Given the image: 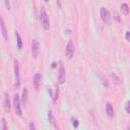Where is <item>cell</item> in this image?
<instances>
[{
	"instance_id": "obj_17",
	"label": "cell",
	"mask_w": 130,
	"mask_h": 130,
	"mask_svg": "<svg viewBox=\"0 0 130 130\" xmlns=\"http://www.w3.org/2000/svg\"><path fill=\"white\" fill-rule=\"evenodd\" d=\"M72 124H73V127H74V128H77L78 125H79V122H78L77 119H73V118H72Z\"/></svg>"
},
{
	"instance_id": "obj_18",
	"label": "cell",
	"mask_w": 130,
	"mask_h": 130,
	"mask_svg": "<svg viewBox=\"0 0 130 130\" xmlns=\"http://www.w3.org/2000/svg\"><path fill=\"white\" fill-rule=\"evenodd\" d=\"M114 17H115V19H116L117 21H121V18H120V15L118 14V12L114 11Z\"/></svg>"
},
{
	"instance_id": "obj_22",
	"label": "cell",
	"mask_w": 130,
	"mask_h": 130,
	"mask_svg": "<svg viewBox=\"0 0 130 130\" xmlns=\"http://www.w3.org/2000/svg\"><path fill=\"white\" fill-rule=\"evenodd\" d=\"M52 67H53V68H55V67H56V64H55V63H53V64H52Z\"/></svg>"
},
{
	"instance_id": "obj_21",
	"label": "cell",
	"mask_w": 130,
	"mask_h": 130,
	"mask_svg": "<svg viewBox=\"0 0 130 130\" xmlns=\"http://www.w3.org/2000/svg\"><path fill=\"white\" fill-rule=\"evenodd\" d=\"M125 38H126V40H127V41H130V31H129V30H127V31H126Z\"/></svg>"
},
{
	"instance_id": "obj_12",
	"label": "cell",
	"mask_w": 130,
	"mask_h": 130,
	"mask_svg": "<svg viewBox=\"0 0 130 130\" xmlns=\"http://www.w3.org/2000/svg\"><path fill=\"white\" fill-rule=\"evenodd\" d=\"M48 120H49L50 124H51L54 128H58L57 123H56V119H55V117H54V115H53V113H52L51 111H49V113H48Z\"/></svg>"
},
{
	"instance_id": "obj_16",
	"label": "cell",
	"mask_w": 130,
	"mask_h": 130,
	"mask_svg": "<svg viewBox=\"0 0 130 130\" xmlns=\"http://www.w3.org/2000/svg\"><path fill=\"white\" fill-rule=\"evenodd\" d=\"M125 110L128 114H130V102L129 101H127L126 104H125Z\"/></svg>"
},
{
	"instance_id": "obj_7",
	"label": "cell",
	"mask_w": 130,
	"mask_h": 130,
	"mask_svg": "<svg viewBox=\"0 0 130 130\" xmlns=\"http://www.w3.org/2000/svg\"><path fill=\"white\" fill-rule=\"evenodd\" d=\"M40 52V44L37 40H32L31 42V55L34 58H37Z\"/></svg>"
},
{
	"instance_id": "obj_8",
	"label": "cell",
	"mask_w": 130,
	"mask_h": 130,
	"mask_svg": "<svg viewBox=\"0 0 130 130\" xmlns=\"http://www.w3.org/2000/svg\"><path fill=\"white\" fill-rule=\"evenodd\" d=\"M0 31L2 34V37L4 38V40H8V31H7V28H6V25H5V22L3 20V17L1 16L0 14Z\"/></svg>"
},
{
	"instance_id": "obj_14",
	"label": "cell",
	"mask_w": 130,
	"mask_h": 130,
	"mask_svg": "<svg viewBox=\"0 0 130 130\" xmlns=\"http://www.w3.org/2000/svg\"><path fill=\"white\" fill-rule=\"evenodd\" d=\"M121 11H122V13L124 15H128L129 14V6H128L127 3H123L121 5Z\"/></svg>"
},
{
	"instance_id": "obj_20",
	"label": "cell",
	"mask_w": 130,
	"mask_h": 130,
	"mask_svg": "<svg viewBox=\"0 0 130 130\" xmlns=\"http://www.w3.org/2000/svg\"><path fill=\"white\" fill-rule=\"evenodd\" d=\"M4 2H5V6H6V9H10V2H9V0H4Z\"/></svg>"
},
{
	"instance_id": "obj_23",
	"label": "cell",
	"mask_w": 130,
	"mask_h": 130,
	"mask_svg": "<svg viewBox=\"0 0 130 130\" xmlns=\"http://www.w3.org/2000/svg\"><path fill=\"white\" fill-rule=\"evenodd\" d=\"M44 1H48V0H44Z\"/></svg>"
},
{
	"instance_id": "obj_11",
	"label": "cell",
	"mask_w": 130,
	"mask_h": 130,
	"mask_svg": "<svg viewBox=\"0 0 130 130\" xmlns=\"http://www.w3.org/2000/svg\"><path fill=\"white\" fill-rule=\"evenodd\" d=\"M4 111L6 113H9L11 110V106H10V101H9V95L7 93L4 94Z\"/></svg>"
},
{
	"instance_id": "obj_9",
	"label": "cell",
	"mask_w": 130,
	"mask_h": 130,
	"mask_svg": "<svg viewBox=\"0 0 130 130\" xmlns=\"http://www.w3.org/2000/svg\"><path fill=\"white\" fill-rule=\"evenodd\" d=\"M106 114H107V116L109 117V118H113L114 117V108H113V106H112V104L110 103V102H108L107 104H106Z\"/></svg>"
},
{
	"instance_id": "obj_15",
	"label": "cell",
	"mask_w": 130,
	"mask_h": 130,
	"mask_svg": "<svg viewBox=\"0 0 130 130\" xmlns=\"http://www.w3.org/2000/svg\"><path fill=\"white\" fill-rule=\"evenodd\" d=\"M21 102L23 104H25L27 102V89L24 88L23 91H22V96H21Z\"/></svg>"
},
{
	"instance_id": "obj_13",
	"label": "cell",
	"mask_w": 130,
	"mask_h": 130,
	"mask_svg": "<svg viewBox=\"0 0 130 130\" xmlns=\"http://www.w3.org/2000/svg\"><path fill=\"white\" fill-rule=\"evenodd\" d=\"M15 37H16V42H17V48H18V50H21L23 44H22V39L18 31H15Z\"/></svg>"
},
{
	"instance_id": "obj_1",
	"label": "cell",
	"mask_w": 130,
	"mask_h": 130,
	"mask_svg": "<svg viewBox=\"0 0 130 130\" xmlns=\"http://www.w3.org/2000/svg\"><path fill=\"white\" fill-rule=\"evenodd\" d=\"M40 21L44 29H49L50 28V19L47 14V11L45 7H41L40 9Z\"/></svg>"
},
{
	"instance_id": "obj_10",
	"label": "cell",
	"mask_w": 130,
	"mask_h": 130,
	"mask_svg": "<svg viewBox=\"0 0 130 130\" xmlns=\"http://www.w3.org/2000/svg\"><path fill=\"white\" fill-rule=\"evenodd\" d=\"M41 80H42V75L40 73H36L34 75V86L35 88L38 90L40 88V84H41Z\"/></svg>"
},
{
	"instance_id": "obj_3",
	"label": "cell",
	"mask_w": 130,
	"mask_h": 130,
	"mask_svg": "<svg viewBox=\"0 0 130 130\" xmlns=\"http://www.w3.org/2000/svg\"><path fill=\"white\" fill-rule=\"evenodd\" d=\"M74 52H75V50H74L73 41L72 40H69V42H68V44L66 46V50H65V54H66L67 59H69V60L72 59L73 56H74Z\"/></svg>"
},
{
	"instance_id": "obj_6",
	"label": "cell",
	"mask_w": 130,
	"mask_h": 130,
	"mask_svg": "<svg viewBox=\"0 0 130 130\" xmlns=\"http://www.w3.org/2000/svg\"><path fill=\"white\" fill-rule=\"evenodd\" d=\"M58 82L60 84H63L65 82V68L62 64V62H60V66H59V71H58Z\"/></svg>"
},
{
	"instance_id": "obj_5",
	"label": "cell",
	"mask_w": 130,
	"mask_h": 130,
	"mask_svg": "<svg viewBox=\"0 0 130 130\" xmlns=\"http://www.w3.org/2000/svg\"><path fill=\"white\" fill-rule=\"evenodd\" d=\"M13 105H14V109H15V114L17 116H21L22 115V111H21V106H20V99L18 96V94H14L13 98Z\"/></svg>"
},
{
	"instance_id": "obj_2",
	"label": "cell",
	"mask_w": 130,
	"mask_h": 130,
	"mask_svg": "<svg viewBox=\"0 0 130 130\" xmlns=\"http://www.w3.org/2000/svg\"><path fill=\"white\" fill-rule=\"evenodd\" d=\"M20 85V75H19V65L18 61L14 60V88H18Z\"/></svg>"
},
{
	"instance_id": "obj_19",
	"label": "cell",
	"mask_w": 130,
	"mask_h": 130,
	"mask_svg": "<svg viewBox=\"0 0 130 130\" xmlns=\"http://www.w3.org/2000/svg\"><path fill=\"white\" fill-rule=\"evenodd\" d=\"M28 128H29L30 130H35V129H36V126H35V124H34V122H29V125H28Z\"/></svg>"
},
{
	"instance_id": "obj_4",
	"label": "cell",
	"mask_w": 130,
	"mask_h": 130,
	"mask_svg": "<svg viewBox=\"0 0 130 130\" xmlns=\"http://www.w3.org/2000/svg\"><path fill=\"white\" fill-rule=\"evenodd\" d=\"M100 13H101V17H102L103 21L107 24H110L111 23V14H110L109 10L105 7H101Z\"/></svg>"
}]
</instances>
